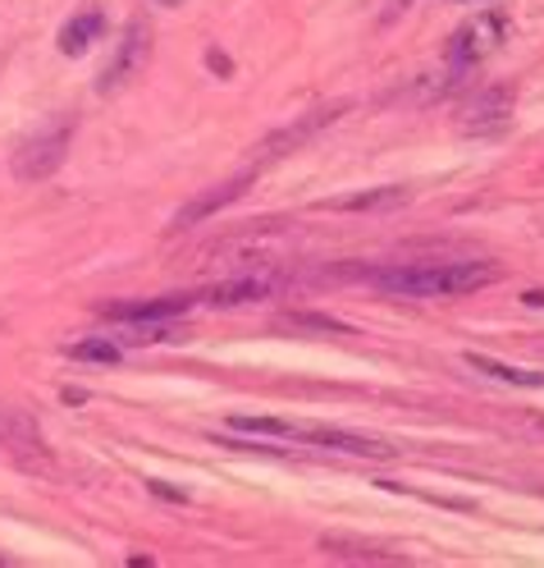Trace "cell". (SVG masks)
Listing matches in <instances>:
<instances>
[{"instance_id":"6da1fadb","label":"cell","mask_w":544,"mask_h":568,"mask_svg":"<svg viewBox=\"0 0 544 568\" xmlns=\"http://www.w3.org/2000/svg\"><path fill=\"white\" fill-rule=\"evenodd\" d=\"M367 280L384 294L403 298H458L471 290H485L499 280L494 262H408V266H376Z\"/></svg>"},{"instance_id":"7a4b0ae2","label":"cell","mask_w":544,"mask_h":568,"mask_svg":"<svg viewBox=\"0 0 544 568\" xmlns=\"http://www.w3.org/2000/svg\"><path fill=\"white\" fill-rule=\"evenodd\" d=\"M69 142H74V120H55V124L38 129L32 138H23L14 161H10L14 180H23V184L51 180V174L64 165V156H69Z\"/></svg>"},{"instance_id":"3957f363","label":"cell","mask_w":544,"mask_h":568,"mask_svg":"<svg viewBox=\"0 0 544 568\" xmlns=\"http://www.w3.org/2000/svg\"><path fill=\"white\" fill-rule=\"evenodd\" d=\"M348 111V101H335V105H316V111H307L302 120H294V124H279V129H270L257 148H252V156H247V165L252 170H261V165H270V161H279V156H288V152H298L302 142H311L320 129H330L339 115Z\"/></svg>"},{"instance_id":"277c9868","label":"cell","mask_w":544,"mask_h":568,"mask_svg":"<svg viewBox=\"0 0 544 568\" xmlns=\"http://www.w3.org/2000/svg\"><path fill=\"white\" fill-rule=\"evenodd\" d=\"M503 32H507V23H503V14H481V19H471V23H462L453 38H449V51H444V69L453 79H462L471 64H481L499 42H503Z\"/></svg>"},{"instance_id":"5b68a950","label":"cell","mask_w":544,"mask_h":568,"mask_svg":"<svg viewBox=\"0 0 544 568\" xmlns=\"http://www.w3.org/2000/svg\"><path fill=\"white\" fill-rule=\"evenodd\" d=\"M279 294V275L270 266L261 271H238V275H220L215 284L197 294V303H211V307H247V303H266Z\"/></svg>"},{"instance_id":"8992f818","label":"cell","mask_w":544,"mask_h":568,"mask_svg":"<svg viewBox=\"0 0 544 568\" xmlns=\"http://www.w3.org/2000/svg\"><path fill=\"white\" fill-rule=\"evenodd\" d=\"M513 124V92L507 88H485L458 105V129L466 138H499Z\"/></svg>"},{"instance_id":"52a82bcc","label":"cell","mask_w":544,"mask_h":568,"mask_svg":"<svg viewBox=\"0 0 544 568\" xmlns=\"http://www.w3.org/2000/svg\"><path fill=\"white\" fill-rule=\"evenodd\" d=\"M152 23H129V32H124V42H120V51L111 55V64H105L101 69V79H96V88L105 92V97H111V92H120L133 74H137V69L142 64H147V55H152Z\"/></svg>"},{"instance_id":"ba28073f","label":"cell","mask_w":544,"mask_h":568,"mask_svg":"<svg viewBox=\"0 0 544 568\" xmlns=\"http://www.w3.org/2000/svg\"><path fill=\"white\" fill-rule=\"evenodd\" d=\"M252 180H257V170L243 165L238 174H229V180H220L215 189H206V193H197L193 202L178 206V216L170 221V230H193V225H202L206 216H215V211H225L229 202H238V197L252 189Z\"/></svg>"},{"instance_id":"9c48e42d","label":"cell","mask_w":544,"mask_h":568,"mask_svg":"<svg viewBox=\"0 0 544 568\" xmlns=\"http://www.w3.org/2000/svg\"><path fill=\"white\" fill-rule=\"evenodd\" d=\"M193 303H197V294H165L152 303H105L101 316L105 322H178Z\"/></svg>"},{"instance_id":"30bf717a","label":"cell","mask_w":544,"mask_h":568,"mask_svg":"<svg viewBox=\"0 0 544 568\" xmlns=\"http://www.w3.org/2000/svg\"><path fill=\"white\" fill-rule=\"evenodd\" d=\"M101 28H105V19H101V10H83V14H74V19H69L64 28H60V51L64 55H83L96 38H101Z\"/></svg>"},{"instance_id":"8fae6325","label":"cell","mask_w":544,"mask_h":568,"mask_svg":"<svg viewBox=\"0 0 544 568\" xmlns=\"http://www.w3.org/2000/svg\"><path fill=\"white\" fill-rule=\"evenodd\" d=\"M408 189L403 184H389V189H371V193H348V197H330L325 206L330 211H389V206H403Z\"/></svg>"},{"instance_id":"7c38bea8","label":"cell","mask_w":544,"mask_h":568,"mask_svg":"<svg viewBox=\"0 0 544 568\" xmlns=\"http://www.w3.org/2000/svg\"><path fill=\"white\" fill-rule=\"evenodd\" d=\"M476 372H485V376H494V381H507V385H544V372H531V367H513V363H499V358H481V353H471L466 358Z\"/></svg>"},{"instance_id":"4fadbf2b","label":"cell","mask_w":544,"mask_h":568,"mask_svg":"<svg viewBox=\"0 0 544 568\" xmlns=\"http://www.w3.org/2000/svg\"><path fill=\"white\" fill-rule=\"evenodd\" d=\"M74 363H101V367H111L124 358V344L120 339H79V344H69L64 348Z\"/></svg>"},{"instance_id":"5bb4252c","label":"cell","mask_w":544,"mask_h":568,"mask_svg":"<svg viewBox=\"0 0 544 568\" xmlns=\"http://www.w3.org/2000/svg\"><path fill=\"white\" fill-rule=\"evenodd\" d=\"M320 550H330L339 559H393V550L389 546H376V541H330V537H325Z\"/></svg>"},{"instance_id":"9a60e30c","label":"cell","mask_w":544,"mask_h":568,"mask_svg":"<svg viewBox=\"0 0 544 568\" xmlns=\"http://www.w3.org/2000/svg\"><path fill=\"white\" fill-rule=\"evenodd\" d=\"M294 326H311V331H330V335H352L348 322H335V316H311V312H294L288 316Z\"/></svg>"},{"instance_id":"2e32d148","label":"cell","mask_w":544,"mask_h":568,"mask_svg":"<svg viewBox=\"0 0 544 568\" xmlns=\"http://www.w3.org/2000/svg\"><path fill=\"white\" fill-rule=\"evenodd\" d=\"M147 490H152V495H161V500H170V505H184V500H188V495L178 490V486H165V481H156V477L147 481Z\"/></svg>"},{"instance_id":"e0dca14e","label":"cell","mask_w":544,"mask_h":568,"mask_svg":"<svg viewBox=\"0 0 544 568\" xmlns=\"http://www.w3.org/2000/svg\"><path fill=\"white\" fill-rule=\"evenodd\" d=\"M211 69H220V74H229V60L220 51H211Z\"/></svg>"},{"instance_id":"ac0fdd59","label":"cell","mask_w":544,"mask_h":568,"mask_svg":"<svg viewBox=\"0 0 544 568\" xmlns=\"http://www.w3.org/2000/svg\"><path fill=\"white\" fill-rule=\"evenodd\" d=\"M526 303H544V290H535V294H526Z\"/></svg>"},{"instance_id":"d6986e66","label":"cell","mask_w":544,"mask_h":568,"mask_svg":"<svg viewBox=\"0 0 544 568\" xmlns=\"http://www.w3.org/2000/svg\"><path fill=\"white\" fill-rule=\"evenodd\" d=\"M393 6H412V0H393Z\"/></svg>"},{"instance_id":"ffe728a7","label":"cell","mask_w":544,"mask_h":568,"mask_svg":"<svg viewBox=\"0 0 544 568\" xmlns=\"http://www.w3.org/2000/svg\"><path fill=\"white\" fill-rule=\"evenodd\" d=\"M0 432H6V413H0Z\"/></svg>"},{"instance_id":"44dd1931","label":"cell","mask_w":544,"mask_h":568,"mask_svg":"<svg viewBox=\"0 0 544 568\" xmlns=\"http://www.w3.org/2000/svg\"><path fill=\"white\" fill-rule=\"evenodd\" d=\"M161 6H174V0H161Z\"/></svg>"}]
</instances>
